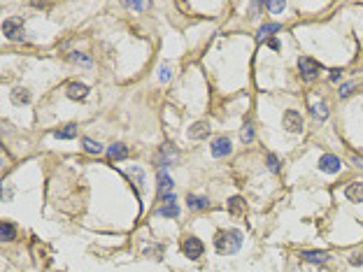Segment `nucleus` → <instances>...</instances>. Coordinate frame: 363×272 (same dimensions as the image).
Instances as JSON below:
<instances>
[{"label": "nucleus", "mask_w": 363, "mask_h": 272, "mask_svg": "<svg viewBox=\"0 0 363 272\" xmlns=\"http://www.w3.org/2000/svg\"><path fill=\"white\" fill-rule=\"evenodd\" d=\"M31 100V93L23 89V86H17V89H12V103L14 105H23Z\"/></svg>", "instance_id": "17"}, {"label": "nucleus", "mask_w": 363, "mask_h": 272, "mask_svg": "<svg viewBox=\"0 0 363 272\" xmlns=\"http://www.w3.org/2000/svg\"><path fill=\"white\" fill-rule=\"evenodd\" d=\"M228 214H233V217H242L245 214V209H247V205H245V200L240 198V196H233V198L228 200Z\"/></svg>", "instance_id": "13"}, {"label": "nucleus", "mask_w": 363, "mask_h": 272, "mask_svg": "<svg viewBox=\"0 0 363 272\" xmlns=\"http://www.w3.org/2000/svg\"><path fill=\"white\" fill-rule=\"evenodd\" d=\"M266 7L270 12H275V14H277V12H282L284 7H287V2H284V0H270V2H266Z\"/></svg>", "instance_id": "25"}, {"label": "nucleus", "mask_w": 363, "mask_h": 272, "mask_svg": "<svg viewBox=\"0 0 363 272\" xmlns=\"http://www.w3.org/2000/svg\"><path fill=\"white\" fill-rule=\"evenodd\" d=\"M312 116L324 121V119L328 116V107H326V103H314L312 105Z\"/></svg>", "instance_id": "22"}, {"label": "nucleus", "mask_w": 363, "mask_h": 272, "mask_svg": "<svg viewBox=\"0 0 363 272\" xmlns=\"http://www.w3.org/2000/svg\"><path fill=\"white\" fill-rule=\"evenodd\" d=\"M70 61H73V63H84V65H91V58H89V56H82V54H70Z\"/></svg>", "instance_id": "29"}, {"label": "nucleus", "mask_w": 363, "mask_h": 272, "mask_svg": "<svg viewBox=\"0 0 363 272\" xmlns=\"http://www.w3.org/2000/svg\"><path fill=\"white\" fill-rule=\"evenodd\" d=\"M14 235H17V228L12 226L10 221H2V226H0V237H2V242L14 240Z\"/></svg>", "instance_id": "19"}, {"label": "nucleus", "mask_w": 363, "mask_h": 272, "mask_svg": "<svg viewBox=\"0 0 363 272\" xmlns=\"http://www.w3.org/2000/svg\"><path fill=\"white\" fill-rule=\"evenodd\" d=\"M340 74H342L340 68H333L331 74H328V79H331V82H338V79H340Z\"/></svg>", "instance_id": "33"}, {"label": "nucleus", "mask_w": 363, "mask_h": 272, "mask_svg": "<svg viewBox=\"0 0 363 272\" xmlns=\"http://www.w3.org/2000/svg\"><path fill=\"white\" fill-rule=\"evenodd\" d=\"M182 251H184L189 258H200V256H203V242L198 240V237H184Z\"/></svg>", "instance_id": "4"}, {"label": "nucleus", "mask_w": 363, "mask_h": 272, "mask_svg": "<svg viewBox=\"0 0 363 272\" xmlns=\"http://www.w3.org/2000/svg\"><path fill=\"white\" fill-rule=\"evenodd\" d=\"M345 196L352 200V202H361L363 200V181H354L345 188Z\"/></svg>", "instance_id": "12"}, {"label": "nucleus", "mask_w": 363, "mask_h": 272, "mask_svg": "<svg viewBox=\"0 0 363 272\" xmlns=\"http://www.w3.org/2000/svg\"><path fill=\"white\" fill-rule=\"evenodd\" d=\"M126 7H128V10L142 12V10H147V2H126Z\"/></svg>", "instance_id": "31"}, {"label": "nucleus", "mask_w": 363, "mask_h": 272, "mask_svg": "<svg viewBox=\"0 0 363 272\" xmlns=\"http://www.w3.org/2000/svg\"><path fill=\"white\" fill-rule=\"evenodd\" d=\"M177 158H180V154H177L170 145H163L161 146V156L156 158V161H159L161 165H170L172 161H177Z\"/></svg>", "instance_id": "10"}, {"label": "nucleus", "mask_w": 363, "mask_h": 272, "mask_svg": "<svg viewBox=\"0 0 363 272\" xmlns=\"http://www.w3.org/2000/svg\"><path fill=\"white\" fill-rule=\"evenodd\" d=\"M161 217H165V219H175V217H180V207L175 205V202H168V205H163L159 209Z\"/></svg>", "instance_id": "20"}, {"label": "nucleus", "mask_w": 363, "mask_h": 272, "mask_svg": "<svg viewBox=\"0 0 363 272\" xmlns=\"http://www.w3.org/2000/svg\"><path fill=\"white\" fill-rule=\"evenodd\" d=\"M242 247V233L240 230H219L214 235V249L219 254H235Z\"/></svg>", "instance_id": "1"}, {"label": "nucleus", "mask_w": 363, "mask_h": 272, "mask_svg": "<svg viewBox=\"0 0 363 272\" xmlns=\"http://www.w3.org/2000/svg\"><path fill=\"white\" fill-rule=\"evenodd\" d=\"M268 44H270L272 49H279V42H277V40H270V42H268Z\"/></svg>", "instance_id": "34"}, {"label": "nucleus", "mask_w": 363, "mask_h": 272, "mask_svg": "<svg viewBox=\"0 0 363 272\" xmlns=\"http://www.w3.org/2000/svg\"><path fill=\"white\" fill-rule=\"evenodd\" d=\"M231 154V140L228 137H217L212 142V156L214 158H224Z\"/></svg>", "instance_id": "8"}, {"label": "nucleus", "mask_w": 363, "mask_h": 272, "mask_svg": "<svg viewBox=\"0 0 363 272\" xmlns=\"http://www.w3.org/2000/svg\"><path fill=\"white\" fill-rule=\"evenodd\" d=\"M107 156L112 158V161H124V158L128 156V149H126V145H121V142H114V145L107 149Z\"/></svg>", "instance_id": "15"}, {"label": "nucleus", "mask_w": 363, "mask_h": 272, "mask_svg": "<svg viewBox=\"0 0 363 272\" xmlns=\"http://www.w3.org/2000/svg\"><path fill=\"white\" fill-rule=\"evenodd\" d=\"M340 158L333 156V154H324V156L319 158V170L321 172H328V175H335V172H340Z\"/></svg>", "instance_id": "5"}, {"label": "nucleus", "mask_w": 363, "mask_h": 272, "mask_svg": "<svg viewBox=\"0 0 363 272\" xmlns=\"http://www.w3.org/2000/svg\"><path fill=\"white\" fill-rule=\"evenodd\" d=\"M268 167H270V172H279V163L275 154H268Z\"/></svg>", "instance_id": "27"}, {"label": "nucleus", "mask_w": 363, "mask_h": 272, "mask_svg": "<svg viewBox=\"0 0 363 272\" xmlns=\"http://www.w3.org/2000/svg\"><path fill=\"white\" fill-rule=\"evenodd\" d=\"M84 151H86V154H93V156H98V154L103 151V146L98 145V142H93V140L84 137Z\"/></svg>", "instance_id": "23"}, {"label": "nucleus", "mask_w": 363, "mask_h": 272, "mask_svg": "<svg viewBox=\"0 0 363 272\" xmlns=\"http://www.w3.org/2000/svg\"><path fill=\"white\" fill-rule=\"evenodd\" d=\"M128 175L135 179V181H138V186H142V177H145V175H142V170H140V167H130Z\"/></svg>", "instance_id": "28"}, {"label": "nucleus", "mask_w": 363, "mask_h": 272, "mask_svg": "<svg viewBox=\"0 0 363 272\" xmlns=\"http://www.w3.org/2000/svg\"><path fill=\"white\" fill-rule=\"evenodd\" d=\"M186 205H189V209H196V212H200V209H207L210 207V200L207 198H200V196H186Z\"/></svg>", "instance_id": "16"}, {"label": "nucleus", "mask_w": 363, "mask_h": 272, "mask_svg": "<svg viewBox=\"0 0 363 272\" xmlns=\"http://www.w3.org/2000/svg\"><path fill=\"white\" fill-rule=\"evenodd\" d=\"M86 93H89V89H86L84 84H79V82L68 84V98L70 100H84Z\"/></svg>", "instance_id": "9"}, {"label": "nucleus", "mask_w": 363, "mask_h": 272, "mask_svg": "<svg viewBox=\"0 0 363 272\" xmlns=\"http://www.w3.org/2000/svg\"><path fill=\"white\" fill-rule=\"evenodd\" d=\"M349 263H352V265H361V263H363V254L354 251V254H352V258H349Z\"/></svg>", "instance_id": "32"}, {"label": "nucleus", "mask_w": 363, "mask_h": 272, "mask_svg": "<svg viewBox=\"0 0 363 272\" xmlns=\"http://www.w3.org/2000/svg\"><path fill=\"white\" fill-rule=\"evenodd\" d=\"M298 68H300V74H303V79H308V82H312L317 74H319V63L312 61V58H308V56H303V58H298Z\"/></svg>", "instance_id": "3"}, {"label": "nucleus", "mask_w": 363, "mask_h": 272, "mask_svg": "<svg viewBox=\"0 0 363 272\" xmlns=\"http://www.w3.org/2000/svg\"><path fill=\"white\" fill-rule=\"evenodd\" d=\"M156 181H159V186H156V198L159 202H175V191H172V179L168 177V172L165 170H159V175H156Z\"/></svg>", "instance_id": "2"}, {"label": "nucleus", "mask_w": 363, "mask_h": 272, "mask_svg": "<svg viewBox=\"0 0 363 272\" xmlns=\"http://www.w3.org/2000/svg\"><path fill=\"white\" fill-rule=\"evenodd\" d=\"M279 31H282V26H279V23H266V26H261V28H258L256 42H263L270 33H279Z\"/></svg>", "instance_id": "18"}, {"label": "nucleus", "mask_w": 363, "mask_h": 272, "mask_svg": "<svg viewBox=\"0 0 363 272\" xmlns=\"http://www.w3.org/2000/svg\"><path fill=\"white\" fill-rule=\"evenodd\" d=\"M354 86H356V84H354V82H349V84H342V86H340V95H342V98H347V95L352 93V91H354Z\"/></svg>", "instance_id": "30"}, {"label": "nucleus", "mask_w": 363, "mask_h": 272, "mask_svg": "<svg viewBox=\"0 0 363 272\" xmlns=\"http://www.w3.org/2000/svg\"><path fill=\"white\" fill-rule=\"evenodd\" d=\"M207 135H210V124H205V121H198L189 128V137L193 140H205Z\"/></svg>", "instance_id": "11"}, {"label": "nucleus", "mask_w": 363, "mask_h": 272, "mask_svg": "<svg viewBox=\"0 0 363 272\" xmlns=\"http://www.w3.org/2000/svg\"><path fill=\"white\" fill-rule=\"evenodd\" d=\"M170 77H172L170 65H161V70H159V79H161V82H170Z\"/></svg>", "instance_id": "26"}, {"label": "nucleus", "mask_w": 363, "mask_h": 272, "mask_svg": "<svg viewBox=\"0 0 363 272\" xmlns=\"http://www.w3.org/2000/svg\"><path fill=\"white\" fill-rule=\"evenodd\" d=\"M300 258L308 263H326L331 258V254H328V251H303Z\"/></svg>", "instance_id": "14"}, {"label": "nucleus", "mask_w": 363, "mask_h": 272, "mask_svg": "<svg viewBox=\"0 0 363 272\" xmlns=\"http://www.w3.org/2000/svg\"><path fill=\"white\" fill-rule=\"evenodd\" d=\"M2 33L10 37V40H21L23 37V26H21V21H17V19H10V21H5L2 23Z\"/></svg>", "instance_id": "7"}, {"label": "nucleus", "mask_w": 363, "mask_h": 272, "mask_svg": "<svg viewBox=\"0 0 363 272\" xmlns=\"http://www.w3.org/2000/svg\"><path fill=\"white\" fill-rule=\"evenodd\" d=\"M54 135L58 137V140H73V137L77 135V126H75V124L65 126V128H61V130H56Z\"/></svg>", "instance_id": "21"}, {"label": "nucleus", "mask_w": 363, "mask_h": 272, "mask_svg": "<svg viewBox=\"0 0 363 272\" xmlns=\"http://www.w3.org/2000/svg\"><path fill=\"white\" fill-rule=\"evenodd\" d=\"M284 128H287L289 133H300L303 130V119L296 109H289L284 112Z\"/></svg>", "instance_id": "6"}, {"label": "nucleus", "mask_w": 363, "mask_h": 272, "mask_svg": "<svg viewBox=\"0 0 363 272\" xmlns=\"http://www.w3.org/2000/svg\"><path fill=\"white\" fill-rule=\"evenodd\" d=\"M240 137H242V142H245V145L254 142V128H252V124H245V126H242V130H240Z\"/></svg>", "instance_id": "24"}]
</instances>
